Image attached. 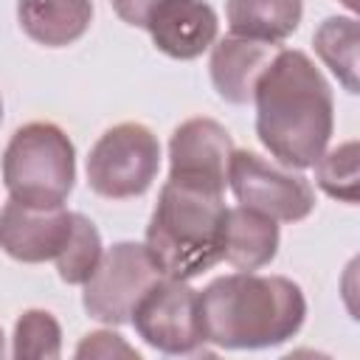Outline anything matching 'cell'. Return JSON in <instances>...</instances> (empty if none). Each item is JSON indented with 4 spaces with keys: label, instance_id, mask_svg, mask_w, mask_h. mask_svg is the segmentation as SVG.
I'll use <instances>...</instances> for the list:
<instances>
[{
    "label": "cell",
    "instance_id": "6da1fadb",
    "mask_svg": "<svg viewBox=\"0 0 360 360\" xmlns=\"http://www.w3.org/2000/svg\"><path fill=\"white\" fill-rule=\"evenodd\" d=\"M256 135L287 169H309L335 129L332 87L295 48H278L253 87Z\"/></svg>",
    "mask_w": 360,
    "mask_h": 360
},
{
    "label": "cell",
    "instance_id": "7a4b0ae2",
    "mask_svg": "<svg viewBox=\"0 0 360 360\" xmlns=\"http://www.w3.org/2000/svg\"><path fill=\"white\" fill-rule=\"evenodd\" d=\"M202 340L217 349H270L298 335L307 298L287 276L239 270L197 290Z\"/></svg>",
    "mask_w": 360,
    "mask_h": 360
},
{
    "label": "cell",
    "instance_id": "3957f363",
    "mask_svg": "<svg viewBox=\"0 0 360 360\" xmlns=\"http://www.w3.org/2000/svg\"><path fill=\"white\" fill-rule=\"evenodd\" d=\"M225 188L172 177L160 186L158 205L146 225V250L163 276L194 278L222 262Z\"/></svg>",
    "mask_w": 360,
    "mask_h": 360
},
{
    "label": "cell",
    "instance_id": "277c9868",
    "mask_svg": "<svg viewBox=\"0 0 360 360\" xmlns=\"http://www.w3.org/2000/svg\"><path fill=\"white\" fill-rule=\"evenodd\" d=\"M76 180V149L68 132L51 121L20 127L3 152V186L11 200L56 208Z\"/></svg>",
    "mask_w": 360,
    "mask_h": 360
},
{
    "label": "cell",
    "instance_id": "5b68a950",
    "mask_svg": "<svg viewBox=\"0 0 360 360\" xmlns=\"http://www.w3.org/2000/svg\"><path fill=\"white\" fill-rule=\"evenodd\" d=\"M160 169L158 135L138 124L124 121L98 135L87 155V183L98 197L129 200L149 191Z\"/></svg>",
    "mask_w": 360,
    "mask_h": 360
},
{
    "label": "cell",
    "instance_id": "8992f818",
    "mask_svg": "<svg viewBox=\"0 0 360 360\" xmlns=\"http://www.w3.org/2000/svg\"><path fill=\"white\" fill-rule=\"evenodd\" d=\"M160 267L152 262L146 245L118 242L101 253V262L82 284V304L90 318L107 326H124L132 318L138 298L160 278Z\"/></svg>",
    "mask_w": 360,
    "mask_h": 360
},
{
    "label": "cell",
    "instance_id": "52a82bcc",
    "mask_svg": "<svg viewBox=\"0 0 360 360\" xmlns=\"http://www.w3.org/2000/svg\"><path fill=\"white\" fill-rule=\"evenodd\" d=\"M129 323L143 343L163 354H197L205 346L197 315V290L183 278L160 276L138 298Z\"/></svg>",
    "mask_w": 360,
    "mask_h": 360
},
{
    "label": "cell",
    "instance_id": "ba28073f",
    "mask_svg": "<svg viewBox=\"0 0 360 360\" xmlns=\"http://www.w3.org/2000/svg\"><path fill=\"white\" fill-rule=\"evenodd\" d=\"M228 186L239 205L262 211L276 222H298L315 208V191L307 177L287 166H273L248 149H233L228 163Z\"/></svg>",
    "mask_w": 360,
    "mask_h": 360
},
{
    "label": "cell",
    "instance_id": "9c48e42d",
    "mask_svg": "<svg viewBox=\"0 0 360 360\" xmlns=\"http://www.w3.org/2000/svg\"><path fill=\"white\" fill-rule=\"evenodd\" d=\"M73 233V211L37 208L8 197L0 208V248L22 264L56 259Z\"/></svg>",
    "mask_w": 360,
    "mask_h": 360
},
{
    "label": "cell",
    "instance_id": "30bf717a",
    "mask_svg": "<svg viewBox=\"0 0 360 360\" xmlns=\"http://www.w3.org/2000/svg\"><path fill=\"white\" fill-rule=\"evenodd\" d=\"M231 155H233V141L219 121L188 118L172 132L169 174L225 188Z\"/></svg>",
    "mask_w": 360,
    "mask_h": 360
},
{
    "label": "cell",
    "instance_id": "8fae6325",
    "mask_svg": "<svg viewBox=\"0 0 360 360\" xmlns=\"http://www.w3.org/2000/svg\"><path fill=\"white\" fill-rule=\"evenodd\" d=\"M146 31L160 53L188 62L217 42L219 20L205 0H160L146 20Z\"/></svg>",
    "mask_w": 360,
    "mask_h": 360
},
{
    "label": "cell",
    "instance_id": "7c38bea8",
    "mask_svg": "<svg viewBox=\"0 0 360 360\" xmlns=\"http://www.w3.org/2000/svg\"><path fill=\"white\" fill-rule=\"evenodd\" d=\"M278 45L276 42H259V39H245V37H222L211 45V82L219 98L231 104H248L253 101V87L270 59L276 56Z\"/></svg>",
    "mask_w": 360,
    "mask_h": 360
},
{
    "label": "cell",
    "instance_id": "4fadbf2b",
    "mask_svg": "<svg viewBox=\"0 0 360 360\" xmlns=\"http://www.w3.org/2000/svg\"><path fill=\"white\" fill-rule=\"evenodd\" d=\"M20 28L45 48H65L84 37L93 0H17Z\"/></svg>",
    "mask_w": 360,
    "mask_h": 360
},
{
    "label": "cell",
    "instance_id": "5bb4252c",
    "mask_svg": "<svg viewBox=\"0 0 360 360\" xmlns=\"http://www.w3.org/2000/svg\"><path fill=\"white\" fill-rule=\"evenodd\" d=\"M278 253V225L262 211L236 205L225 217L222 259L236 270H259Z\"/></svg>",
    "mask_w": 360,
    "mask_h": 360
},
{
    "label": "cell",
    "instance_id": "9a60e30c",
    "mask_svg": "<svg viewBox=\"0 0 360 360\" xmlns=\"http://www.w3.org/2000/svg\"><path fill=\"white\" fill-rule=\"evenodd\" d=\"M228 28L233 37L284 42L304 17V0H228Z\"/></svg>",
    "mask_w": 360,
    "mask_h": 360
},
{
    "label": "cell",
    "instance_id": "2e32d148",
    "mask_svg": "<svg viewBox=\"0 0 360 360\" xmlns=\"http://www.w3.org/2000/svg\"><path fill=\"white\" fill-rule=\"evenodd\" d=\"M357 42L360 31L354 17H326L312 34L315 53L349 93H357Z\"/></svg>",
    "mask_w": 360,
    "mask_h": 360
},
{
    "label": "cell",
    "instance_id": "e0dca14e",
    "mask_svg": "<svg viewBox=\"0 0 360 360\" xmlns=\"http://www.w3.org/2000/svg\"><path fill=\"white\" fill-rule=\"evenodd\" d=\"M17 360H56L62 354V326L48 309H25L11 335Z\"/></svg>",
    "mask_w": 360,
    "mask_h": 360
},
{
    "label": "cell",
    "instance_id": "ac0fdd59",
    "mask_svg": "<svg viewBox=\"0 0 360 360\" xmlns=\"http://www.w3.org/2000/svg\"><path fill=\"white\" fill-rule=\"evenodd\" d=\"M315 183L340 202H357V183H360V149L357 141L338 143L335 149H323L321 158L312 163Z\"/></svg>",
    "mask_w": 360,
    "mask_h": 360
},
{
    "label": "cell",
    "instance_id": "d6986e66",
    "mask_svg": "<svg viewBox=\"0 0 360 360\" xmlns=\"http://www.w3.org/2000/svg\"><path fill=\"white\" fill-rule=\"evenodd\" d=\"M101 233L96 231V225L73 211V233L65 245V250L53 259L56 262V273L65 284H84L90 278V273L96 270V264L101 262Z\"/></svg>",
    "mask_w": 360,
    "mask_h": 360
},
{
    "label": "cell",
    "instance_id": "ffe728a7",
    "mask_svg": "<svg viewBox=\"0 0 360 360\" xmlns=\"http://www.w3.org/2000/svg\"><path fill=\"white\" fill-rule=\"evenodd\" d=\"M76 357H101V360H110V357H129V360H138L141 354L135 352V346H129L118 332H110V329H98V332H90L79 340Z\"/></svg>",
    "mask_w": 360,
    "mask_h": 360
},
{
    "label": "cell",
    "instance_id": "44dd1931",
    "mask_svg": "<svg viewBox=\"0 0 360 360\" xmlns=\"http://www.w3.org/2000/svg\"><path fill=\"white\" fill-rule=\"evenodd\" d=\"M112 3V11L127 22V25H135V28H146V20L149 14L155 11V6L160 0H110Z\"/></svg>",
    "mask_w": 360,
    "mask_h": 360
},
{
    "label": "cell",
    "instance_id": "7402d4cb",
    "mask_svg": "<svg viewBox=\"0 0 360 360\" xmlns=\"http://www.w3.org/2000/svg\"><path fill=\"white\" fill-rule=\"evenodd\" d=\"M340 3H343L349 11H357V0H340Z\"/></svg>",
    "mask_w": 360,
    "mask_h": 360
},
{
    "label": "cell",
    "instance_id": "603a6c76",
    "mask_svg": "<svg viewBox=\"0 0 360 360\" xmlns=\"http://www.w3.org/2000/svg\"><path fill=\"white\" fill-rule=\"evenodd\" d=\"M3 352H6V349H3V329H0V357H3Z\"/></svg>",
    "mask_w": 360,
    "mask_h": 360
},
{
    "label": "cell",
    "instance_id": "cb8c5ba5",
    "mask_svg": "<svg viewBox=\"0 0 360 360\" xmlns=\"http://www.w3.org/2000/svg\"><path fill=\"white\" fill-rule=\"evenodd\" d=\"M0 121H3V98H0Z\"/></svg>",
    "mask_w": 360,
    "mask_h": 360
}]
</instances>
